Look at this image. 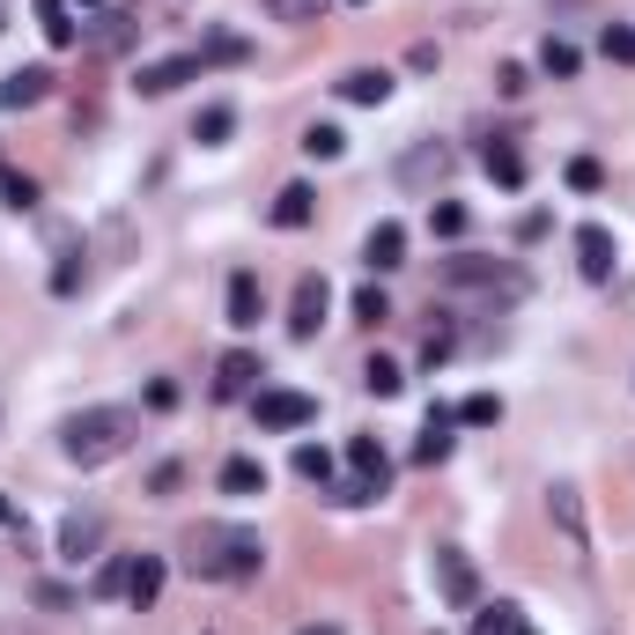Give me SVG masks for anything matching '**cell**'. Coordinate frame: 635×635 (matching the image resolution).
Wrapping results in <instances>:
<instances>
[{"label":"cell","mask_w":635,"mask_h":635,"mask_svg":"<svg viewBox=\"0 0 635 635\" xmlns=\"http://www.w3.org/2000/svg\"><path fill=\"white\" fill-rule=\"evenodd\" d=\"M311 215H318V193H311V185H281V193H273V229H303Z\"/></svg>","instance_id":"ac0fdd59"},{"label":"cell","mask_w":635,"mask_h":635,"mask_svg":"<svg viewBox=\"0 0 635 635\" xmlns=\"http://www.w3.org/2000/svg\"><path fill=\"white\" fill-rule=\"evenodd\" d=\"M295 473H303V481H333V459H325L318 443H295Z\"/></svg>","instance_id":"d6a6232c"},{"label":"cell","mask_w":635,"mask_h":635,"mask_svg":"<svg viewBox=\"0 0 635 635\" xmlns=\"http://www.w3.org/2000/svg\"><path fill=\"white\" fill-rule=\"evenodd\" d=\"M355 318H363V325H385V318H391L385 289H355Z\"/></svg>","instance_id":"e575fe53"},{"label":"cell","mask_w":635,"mask_h":635,"mask_svg":"<svg viewBox=\"0 0 635 635\" xmlns=\"http://www.w3.org/2000/svg\"><path fill=\"white\" fill-rule=\"evenodd\" d=\"M37 23H45V37H52L60 52H67V45H82V23L67 15V0H37Z\"/></svg>","instance_id":"cb8c5ba5"},{"label":"cell","mask_w":635,"mask_h":635,"mask_svg":"<svg viewBox=\"0 0 635 635\" xmlns=\"http://www.w3.org/2000/svg\"><path fill=\"white\" fill-rule=\"evenodd\" d=\"M52 97V67H15L0 82V111H37Z\"/></svg>","instance_id":"9c48e42d"},{"label":"cell","mask_w":635,"mask_h":635,"mask_svg":"<svg viewBox=\"0 0 635 635\" xmlns=\"http://www.w3.org/2000/svg\"><path fill=\"white\" fill-rule=\"evenodd\" d=\"M613 259H621V251H613V229L606 222H584V229H577V267H584V281H613Z\"/></svg>","instance_id":"ba28073f"},{"label":"cell","mask_w":635,"mask_h":635,"mask_svg":"<svg viewBox=\"0 0 635 635\" xmlns=\"http://www.w3.org/2000/svg\"><path fill=\"white\" fill-rule=\"evenodd\" d=\"M0 200H8L15 215H30V207H37V185H30L23 171H8V177H0Z\"/></svg>","instance_id":"4dcf8cb0"},{"label":"cell","mask_w":635,"mask_h":635,"mask_svg":"<svg viewBox=\"0 0 635 635\" xmlns=\"http://www.w3.org/2000/svg\"><path fill=\"white\" fill-rule=\"evenodd\" d=\"M451 415H459L465 429H495V421H503V399H495V391H473V399H459Z\"/></svg>","instance_id":"d4e9b609"},{"label":"cell","mask_w":635,"mask_h":635,"mask_svg":"<svg viewBox=\"0 0 635 635\" xmlns=\"http://www.w3.org/2000/svg\"><path fill=\"white\" fill-rule=\"evenodd\" d=\"M222 495H267V465L259 459H229L222 465Z\"/></svg>","instance_id":"603a6c76"},{"label":"cell","mask_w":635,"mask_h":635,"mask_svg":"<svg viewBox=\"0 0 635 635\" xmlns=\"http://www.w3.org/2000/svg\"><path fill=\"white\" fill-rule=\"evenodd\" d=\"M325 303H333V295H325V273H303L295 295H289V333L295 341H311L318 325H325Z\"/></svg>","instance_id":"8992f818"},{"label":"cell","mask_w":635,"mask_h":635,"mask_svg":"<svg viewBox=\"0 0 635 635\" xmlns=\"http://www.w3.org/2000/svg\"><path fill=\"white\" fill-rule=\"evenodd\" d=\"M363 385L377 391V399H399V385H407V377H399V363H385V355H369V363H363Z\"/></svg>","instance_id":"4316f807"},{"label":"cell","mask_w":635,"mask_h":635,"mask_svg":"<svg viewBox=\"0 0 635 635\" xmlns=\"http://www.w3.org/2000/svg\"><path fill=\"white\" fill-rule=\"evenodd\" d=\"M126 569L133 562H104L97 569V599H126Z\"/></svg>","instance_id":"f35d334b"},{"label":"cell","mask_w":635,"mask_h":635,"mask_svg":"<svg viewBox=\"0 0 635 635\" xmlns=\"http://www.w3.org/2000/svg\"><path fill=\"white\" fill-rule=\"evenodd\" d=\"M295 635H341V628H295Z\"/></svg>","instance_id":"7bdbcfd3"},{"label":"cell","mask_w":635,"mask_h":635,"mask_svg":"<svg viewBox=\"0 0 635 635\" xmlns=\"http://www.w3.org/2000/svg\"><path fill=\"white\" fill-rule=\"evenodd\" d=\"M229 60H245V37H207L200 45V67H229Z\"/></svg>","instance_id":"1f68e13d"},{"label":"cell","mask_w":635,"mask_h":635,"mask_svg":"<svg viewBox=\"0 0 635 635\" xmlns=\"http://www.w3.org/2000/svg\"><path fill=\"white\" fill-rule=\"evenodd\" d=\"M222 311L237 333H251L259 318H267V295H259V273H229V295H222Z\"/></svg>","instance_id":"7c38bea8"},{"label":"cell","mask_w":635,"mask_h":635,"mask_svg":"<svg viewBox=\"0 0 635 635\" xmlns=\"http://www.w3.org/2000/svg\"><path fill=\"white\" fill-rule=\"evenodd\" d=\"M0 525H15V503H8V495H0Z\"/></svg>","instance_id":"b9f144b4"},{"label":"cell","mask_w":635,"mask_h":635,"mask_svg":"<svg viewBox=\"0 0 635 635\" xmlns=\"http://www.w3.org/2000/svg\"><path fill=\"white\" fill-rule=\"evenodd\" d=\"M251 377H259V355H251V347H229L215 363V399H245Z\"/></svg>","instance_id":"9a60e30c"},{"label":"cell","mask_w":635,"mask_h":635,"mask_svg":"<svg viewBox=\"0 0 635 635\" xmlns=\"http://www.w3.org/2000/svg\"><path fill=\"white\" fill-rule=\"evenodd\" d=\"M443 177H451V148L443 141H421L399 155V185H443Z\"/></svg>","instance_id":"30bf717a"},{"label":"cell","mask_w":635,"mask_h":635,"mask_svg":"<svg viewBox=\"0 0 635 635\" xmlns=\"http://www.w3.org/2000/svg\"><path fill=\"white\" fill-rule=\"evenodd\" d=\"M303 148H311V155H341L347 133H341V126H311V133H303Z\"/></svg>","instance_id":"8d00e7d4"},{"label":"cell","mask_w":635,"mask_h":635,"mask_svg":"<svg viewBox=\"0 0 635 635\" xmlns=\"http://www.w3.org/2000/svg\"><path fill=\"white\" fill-rule=\"evenodd\" d=\"M133 437H141V415H133V407H82V415L60 421V451H67L82 473H89V465L126 459Z\"/></svg>","instance_id":"6da1fadb"},{"label":"cell","mask_w":635,"mask_h":635,"mask_svg":"<svg viewBox=\"0 0 635 635\" xmlns=\"http://www.w3.org/2000/svg\"><path fill=\"white\" fill-rule=\"evenodd\" d=\"M185 562H193V577H207V584H245V577L267 569V539L251 532V525H200Z\"/></svg>","instance_id":"7a4b0ae2"},{"label":"cell","mask_w":635,"mask_h":635,"mask_svg":"<svg viewBox=\"0 0 635 635\" xmlns=\"http://www.w3.org/2000/svg\"><path fill=\"white\" fill-rule=\"evenodd\" d=\"M473 635H532V621H525V606H510V599H495L481 621H473Z\"/></svg>","instance_id":"7402d4cb"},{"label":"cell","mask_w":635,"mask_h":635,"mask_svg":"<svg viewBox=\"0 0 635 635\" xmlns=\"http://www.w3.org/2000/svg\"><path fill=\"white\" fill-rule=\"evenodd\" d=\"M251 415H259V429H273V437H289V429H311L318 421V399L311 391H251Z\"/></svg>","instance_id":"277c9868"},{"label":"cell","mask_w":635,"mask_h":635,"mask_svg":"<svg viewBox=\"0 0 635 635\" xmlns=\"http://www.w3.org/2000/svg\"><path fill=\"white\" fill-rule=\"evenodd\" d=\"M599 52H606L613 67H635V30H628V23H606V37H599Z\"/></svg>","instance_id":"f546056e"},{"label":"cell","mask_w":635,"mask_h":635,"mask_svg":"<svg viewBox=\"0 0 635 635\" xmlns=\"http://www.w3.org/2000/svg\"><path fill=\"white\" fill-rule=\"evenodd\" d=\"M229 133H237V111H229V104H207V111H200V126H193V141H229Z\"/></svg>","instance_id":"484cf974"},{"label":"cell","mask_w":635,"mask_h":635,"mask_svg":"<svg viewBox=\"0 0 635 635\" xmlns=\"http://www.w3.org/2000/svg\"><path fill=\"white\" fill-rule=\"evenodd\" d=\"M363 259H369V273L407 267V229H399V222H377V229L363 237Z\"/></svg>","instance_id":"5bb4252c"},{"label":"cell","mask_w":635,"mask_h":635,"mask_svg":"<svg viewBox=\"0 0 635 635\" xmlns=\"http://www.w3.org/2000/svg\"><path fill=\"white\" fill-rule=\"evenodd\" d=\"M347 465H355V481L341 488V503H377L391 481V459H385V443L377 437H347Z\"/></svg>","instance_id":"3957f363"},{"label":"cell","mask_w":635,"mask_h":635,"mask_svg":"<svg viewBox=\"0 0 635 635\" xmlns=\"http://www.w3.org/2000/svg\"><path fill=\"white\" fill-rule=\"evenodd\" d=\"M539 67L555 74V82H569V74H577V45H569V37H547V45H539Z\"/></svg>","instance_id":"83f0119b"},{"label":"cell","mask_w":635,"mask_h":635,"mask_svg":"<svg viewBox=\"0 0 635 635\" xmlns=\"http://www.w3.org/2000/svg\"><path fill=\"white\" fill-rule=\"evenodd\" d=\"M163 577H171V569H163V555H133V569H126V606L148 613L155 599H163Z\"/></svg>","instance_id":"4fadbf2b"},{"label":"cell","mask_w":635,"mask_h":635,"mask_svg":"<svg viewBox=\"0 0 635 635\" xmlns=\"http://www.w3.org/2000/svg\"><path fill=\"white\" fill-rule=\"evenodd\" d=\"M193 74H200V52H171V60H148V67L133 74V89H141V97H171Z\"/></svg>","instance_id":"5b68a950"},{"label":"cell","mask_w":635,"mask_h":635,"mask_svg":"<svg viewBox=\"0 0 635 635\" xmlns=\"http://www.w3.org/2000/svg\"><path fill=\"white\" fill-rule=\"evenodd\" d=\"M133 30H141L133 15H97V23L82 30V45H89V52H126V45H133Z\"/></svg>","instance_id":"d6986e66"},{"label":"cell","mask_w":635,"mask_h":635,"mask_svg":"<svg viewBox=\"0 0 635 635\" xmlns=\"http://www.w3.org/2000/svg\"><path fill=\"white\" fill-rule=\"evenodd\" d=\"M547 510H555V525H562L569 555L584 562V555H591V539H584V503H577V488H555V495H547Z\"/></svg>","instance_id":"2e32d148"},{"label":"cell","mask_w":635,"mask_h":635,"mask_svg":"<svg viewBox=\"0 0 635 635\" xmlns=\"http://www.w3.org/2000/svg\"><path fill=\"white\" fill-rule=\"evenodd\" d=\"M148 407H155V415H163V407H177V385H171V377H155V385H148Z\"/></svg>","instance_id":"60d3db41"},{"label":"cell","mask_w":635,"mask_h":635,"mask_svg":"<svg viewBox=\"0 0 635 635\" xmlns=\"http://www.w3.org/2000/svg\"><path fill=\"white\" fill-rule=\"evenodd\" d=\"M325 8H333V0H267V15H273V23H318Z\"/></svg>","instance_id":"f1b7e54d"},{"label":"cell","mask_w":635,"mask_h":635,"mask_svg":"<svg viewBox=\"0 0 635 635\" xmlns=\"http://www.w3.org/2000/svg\"><path fill=\"white\" fill-rule=\"evenodd\" d=\"M451 407H429V429H421V443H415V465H443L451 459Z\"/></svg>","instance_id":"e0dca14e"},{"label":"cell","mask_w":635,"mask_h":635,"mask_svg":"<svg viewBox=\"0 0 635 635\" xmlns=\"http://www.w3.org/2000/svg\"><path fill=\"white\" fill-rule=\"evenodd\" d=\"M97 547H104V517L97 510H67L60 517V555H67V562H89Z\"/></svg>","instance_id":"8fae6325"},{"label":"cell","mask_w":635,"mask_h":635,"mask_svg":"<svg viewBox=\"0 0 635 635\" xmlns=\"http://www.w3.org/2000/svg\"><path fill=\"white\" fill-rule=\"evenodd\" d=\"M599 185H606V171H599L591 155H577V163H569V193H599Z\"/></svg>","instance_id":"d590c367"},{"label":"cell","mask_w":635,"mask_h":635,"mask_svg":"<svg viewBox=\"0 0 635 635\" xmlns=\"http://www.w3.org/2000/svg\"><path fill=\"white\" fill-rule=\"evenodd\" d=\"M437 584L451 606H473L481 599V577H473V555H459V547H437Z\"/></svg>","instance_id":"52a82bcc"},{"label":"cell","mask_w":635,"mask_h":635,"mask_svg":"<svg viewBox=\"0 0 635 635\" xmlns=\"http://www.w3.org/2000/svg\"><path fill=\"white\" fill-rule=\"evenodd\" d=\"M341 97L347 104H385L391 97V74L385 67H355V74H341Z\"/></svg>","instance_id":"ffe728a7"},{"label":"cell","mask_w":635,"mask_h":635,"mask_svg":"<svg viewBox=\"0 0 635 635\" xmlns=\"http://www.w3.org/2000/svg\"><path fill=\"white\" fill-rule=\"evenodd\" d=\"M82 8H97V0H82Z\"/></svg>","instance_id":"ee69618b"},{"label":"cell","mask_w":635,"mask_h":635,"mask_svg":"<svg viewBox=\"0 0 635 635\" xmlns=\"http://www.w3.org/2000/svg\"><path fill=\"white\" fill-rule=\"evenodd\" d=\"M481 163H488V177L503 185V193H517V185H525V155H517L510 141H488V155H481Z\"/></svg>","instance_id":"44dd1931"},{"label":"cell","mask_w":635,"mask_h":635,"mask_svg":"<svg viewBox=\"0 0 635 635\" xmlns=\"http://www.w3.org/2000/svg\"><path fill=\"white\" fill-rule=\"evenodd\" d=\"M74 259H82V251H60V267H52V295H74V289H82V267H74Z\"/></svg>","instance_id":"836d02e7"},{"label":"cell","mask_w":635,"mask_h":635,"mask_svg":"<svg viewBox=\"0 0 635 635\" xmlns=\"http://www.w3.org/2000/svg\"><path fill=\"white\" fill-rule=\"evenodd\" d=\"M429 229H437V237H465V207H459V200H443L437 215H429Z\"/></svg>","instance_id":"74e56055"},{"label":"cell","mask_w":635,"mask_h":635,"mask_svg":"<svg viewBox=\"0 0 635 635\" xmlns=\"http://www.w3.org/2000/svg\"><path fill=\"white\" fill-rule=\"evenodd\" d=\"M495 82H503V97H525V89H532V74H525V67H503Z\"/></svg>","instance_id":"ab89813d"},{"label":"cell","mask_w":635,"mask_h":635,"mask_svg":"<svg viewBox=\"0 0 635 635\" xmlns=\"http://www.w3.org/2000/svg\"><path fill=\"white\" fill-rule=\"evenodd\" d=\"M355 8H363V0H355Z\"/></svg>","instance_id":"f6af8a7d"}]
</instances>
